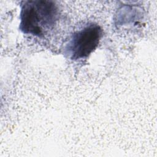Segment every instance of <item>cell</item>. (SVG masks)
<instances>
[{
	"label": "cell",
	"instance_id": "7a4b0ae2",
	"mask_svg": "<svg viewBox=\"0 0 157 157\" xmlns=\"http://www.w3.org/2000/svg\"><path fill=\"white\" fill-rule=\"evenodd\" d=\"M101 36L99 26L88 25L74 33L66 47V54L74 60L85 58L97 48Z\"/></svg>",
	"mask_w": 157,
	"mask_h": 157
},
{
	"label": "cell",
	"instance_id": "6da1fadb",
	"mask_svg": "<svg viewBox=\"0 0 157 157\" xmlns=\"http://www.w3.org/2000/svg\"><path fill=\"white\" fill-rule=\"evenodd\" d=\"M21 5L20 29L25 34L44 36L59 18L58 8L53 1H26Z\"/></svg>",
	"mask_w": 157,
	"mask_h": 157
}]
</instances>
